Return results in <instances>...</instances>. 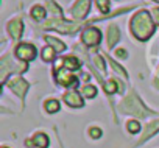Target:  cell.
Here are the masks:
<instances>
[{"instance_id":"6da1fadb","label":"cell","mask_w":159,"mask_h":148,"mask_svg":"<svg viewBox=\"0 0 159 148\" xmlns=\"http://www.w3.org/2000/svg\"><path fill=\"white\" fill-rule=\"evenodd\" d=\"M129 28L139 41H147L154 31V20L150 17V13L143 10L133 16Z\"/></svg>"},{"instance_id":"7a4b0ae2","label":"cell","mask_w":159,"mask_h":148,"mask_svg":"<svg viewBox=\"0 0 159 148\" xmlns=\"http://www.w3.org/2000/svg\"><path fill=\"white\" fill-rule=\"evenodd\" d=\"M119 109H120L123 114H125V112H126V114H133V115H136V117H139V119H143V117L148 115V114H154L153 111H150V109L140 101V98L137 97V94H136L134 91H129V94L126 95V98L122 100Z\"/></svg>"},{"instance_id":"3957f363","label":"cell","mask_w":159,"mask_h":148,"mask_svg":"<svg viewBox=\"0 0 159 148\" xmlns=\"http://www.w3.org/2000/svg\"><path fill=\"white\" fill-rule=\"evenodd\" d=\"M14 55H16L17 59L28 62V61H33V59L36 58L38 50H36L34 45H31V44H19V45L16 47V50H14Z\"/></svg>"},{"instance_id":"277c9868","label":"cell","mask_w":159,"mask_h":148,"mask_svg":"<svg viewBox=\"0 0 159 148\" xmlns=\"http://www.w3.org/2000/svg\"><path fill=\"white\" fill-rule=\"evenodd\" d=\"M81 41H83L88 47H95V45H98L100 41H102V33H100V30H97V28H94V27H89V28H86V30L83 31Z\"/></svg>"},{"instance_id":"5b68a950","label":"cell","mask_w":159,"mask_h":148,"mask_svg":"<svg viewBox=\"0 0 159 148\" xmlns=\"http://www.w3.org/2000/svg\"><path fill=\"white\" fill-rule=\"evenodd\" d=\"M55 78H56V81H58L61 86H66V87L73 86V84H76V81H78L67 69H56V70H55Z\"/></svg>"},{"instance_id":"8992f818","label":"cell","mask_w":159,"mask_h":148,"mask_svg":"<svg viewBox=\"0 0 159 148\" xmlns=\"http://www.w3.org/2000/svg\"><path fill=\"white\" fill-rule=\"evenodd\" d=\"M8 87L11 89V92H14L19 98H25V94H27V91H28V83L25 81V80H22V78H13L10 83H8Z\"/></svg>"},{"instance_id":"52a82bcc","label":"cell","mask_w":159,"mask_h":148,"mask_svg":"<svg viewBox=\"0 0 159 148\" xmlns=\"http://www.w3.org/2000/svg\"><path fill=\"white\" fill-rule=\"evenodd\" d=\"M89 7H91V0H76L70 10V13L75 19H83L89 13Z\"/></svg>"},{"instance_id":"ba28073f","label":"cell","mask_w":159,"mask_h":148,"mask_svg":"<svg viewBox=\"0 0 159 148\" xmlns=\"http://www.w3.org/2000/svg\"><path fill=\"white\" fill-rule=\"evenodd\" d=\"M7 30H8V33H10V36L13 39H19L22 36V33H24V22H22V19H19V17L11 19L8 22V25H7Z\"/></svg>"},{"instance_id":"9c48e42d","label":"cell","mask_w":159,"mask_h":148,"mask_svg":"<svg viewBox=\"0 0 159 148\" xmlns=\"http://www.w3.org/2000/svg\"><path fill=\"white\" fill-rule=\"evenodd\" d=\"M64 101H66L70 108H83V105H84L81 95H80L78 92H75V91L66 92V94H64Z\"/></svg>"},{"instance_id":"30bf717a","label":"cell","mask_w":159,"mask_h":148,"mask_svg":"<svg viewBox=\"0 0 159 148\" xmlns=\"http://www.w3.org/2000/svg\"><path fill=\"white\" fill-rule=\"evenodd\" d=\"M157 129H159V119H157V120H153V122H150V123L145 126V129H143V134H142V137H140V140H139V143H137V145H142L145 140H148L151 136H154Z\"/></svg>"},{"instance_id":"8fae6325","label":"cell","mask_w":159,"mask_h":148,"mask_svg":"<svg viewBox=\"0 0 159 148\" xmlns=\"http://www.w3.org/2000/svg\"><path fill=\"white\" fill-rule=\"evenodd\" d=\"M120 39V31H119V27L116 25V24H112V25H109L108 27V45L112 48L116 44H117V41Z\"/></svg>"},{"instance_id":"7c38bea8","label":"cell","mask_w":159,"mask_h":148,"mask_svg":"<svg viewBox=\"0 0 159 148\" xmlns=\"http://www.w3.org/2000/svg\"><path fill=\"white\" fill-rule=\"evenodd\" d=\"M45 41L50 44V47L55 50V52H64L66 50V44L64 42H61L59 39H56V38H52V36H45Z\"/></svg>"},{"instance_id":"4fadbf2b","label":"cell","mask_w":159,"mask_h":148,"mask_svg":"<svg viewBox=\"0 0 159 148\" xmlns=\"http://www.w3.org/2000/svg\"><path fill=\"white\" fill-rule=\"evenodd\" d=\"M30 14H31L33 19H36V20H42V19L45 17V8L41 7V5H33Z\"/></svg>"},{"instance_id":"5bb4252c","label":"cell","mask_w":159,"mask_h":148,"mask_svg":"<svg viewBox=\"0 0 159 148\" xmlns=\"http://www.w3.org/2000/svg\"><path fill=\"white\" fill-rule=\"evenodd\" d=\"M33 142H34L38 146L45 148V146L48 145V137H47V134H44V132H36V134L33 136Z\"/></svg>"},{"instance_id":"9a60e30c","label":"cell","mask_w":159,"mask_h":148,"mask_svg":"<svg viewBox=\"0 0 159 148\" xmlns=\"http://www.w3.org/2000/svg\"><path fill=\"white\" fill-rule=\"evenodd\" d=\"M62 65H64V69H67V70H76V69L80 67V62H78L76 58L67 56V58L62 61Z\"/></svg>"},{"instance_id":"2e32d148","label":"cell","mask_w":159,"mask_h":148,"mask_svg":"<svg viewBox=\"0 0 159 148\" xmlns=\"http://www.w3.org/2000/svg\"><path fill=\"white\" fill-rule=\"evenodd\" d=\"M44 108H45V111H47V112L55 114V112H58V111H59V101H58V100L50 98V100H47V101L44 103Z\"/></svg>"},{"instance_id":"e0dca14e","label":"cell","mask_w":159,"mask_h":148,"mask_svg":"<svg viewBox=\"0 0 159 148\" xmlns=\"http://www.w3.org/2000/svg\"><path fill=\"white\" fill-rule=\"evenodd\" d=\"M81 94H83L84 97H88V98H94V97L97 95V87L92 86V84H84V86L81 87Z\"/></svg>"},{"instance_id":"ac0fdd59","label":"cell","mask_w":159,"mask_h":148,"mask_svg":"<svg viewBox=\"0 0 159 148\" xmlns=\"http://www.w3.org/2000/svg\"><path fill=\"white\" fill-rule=\"evenodd\" d=\"M120 81H117V80H109L108 83H103V87H105V92L106 94H114L116 91H117V84H119Z\"/></svg>"},{"instance_id":"d6986e66","label":"cell","mask_w":159,"mask_h":148,"mask_svg":"<svg viewBox=\"0 0 159 148\" xmlns=\"http://www.w3.org/2000/svg\"><path fill=\"white\" fill-rule=\"evenodd\" d=\"M126 129H128L129 134H136V132L140 131V125H139L137 120H129V122L126 123Z\"/></svg>"},{"instance_id":"ffe728a7","label":"cell","mask_w":159,"mask_h":148,"mask_svg":"<svg viewBox=\"0 0 159 148\" xmlns=\"http://www.w3.org/2000/svg\"><path fill=\"white\" fill-rule=\"evenodd\" d=\"M53 55H55V50H53L50 45L42 48V59H44V61H52V59H53Z\"/></svg>"},{"instance_id":"44dd1931","label":"cell","mask_w":159,"mask_h":148,"mask_svg":"<svg viewBox=\"0 0 159 148\" xmlns=\"http://www.w3.org/2000/svg\"><path fill=\"white\" fill-rule=\"evenodd\" d=\"M95 2H97L98 10H100L103 14H106V13L109 11V0H95Z\"/></svg>"},{"instance_id":"7402d4cb","label":"cell","mask_w":159,"mask_h":148,"mask_svg":"<svg viewBox=\"0 0 159 148\" xmlns=\"http://www.w3.org/2000/svg\"><path fill=\"white\" fill-rule=\"evenodd\" d=\"M102 134H103L102 128H98V126H92V128H89V136H91L92 139H98V137H102Z\"/></svg>"},{"instance_id":"603a6c76","label":"cell","mask_w":159,"mask_h":148,"mask_svg":"<svg viewBox=\"0 0 159 148\" xmlns=\"http://www.w3.org/2000/svg\"><path fill=\"white\" fill-rule=\"evenodd\" d=\"M94 62H95V65H97V67H100L102 73H105V72H106V70H105V64H103V59H102L100 56H94Z\"/></svg>"},{"instance_id":"cb8c5ba5","label":"cell","mask_w":159,"mask_h":148,"mask_svg":"<svg viewBox=\"0 0 159 148\" xmlns=\"http://www.w3.org/2000/svg\"><path fill=\"white\" fill-rule=\"evenodd\" d=\"M116 56H117V58H120V59H126L128 52H126L125 48H117V50H116Z\"/></svg>"},{"instance_id":"d4e9b609","label":"cell","mask_w":159,"mask_h":148,"mask_svg":"<svg viewBox=\"0 0 159 148\" xmlns=\"http://www.w3.org/2000/svg\"><path fill=\"white\" fill-rule=\"evenodd\" d=\"M151 16H153V20L159 25V7H154L151 8Z\"/></svg>"},{"instance_id":"484cf974","label":"cell","mask_w":159,"mask_h":148,"mask_svg":"<svg viewBox=\"0 0 159 148\" xmlns=\"http://www.w3.org/2000/svg\"><path fill=\"white\" fill-rule=\"evenodd\" d=\"M2 148H8V146H2Z\"/></svg>"},{"instance_id":"4316f807","label":"cell","mask_w":159,"mask_h":148,"mask_svg":"<svg viewBox=\"0 0 159 148\" xmlns=\"http://www.w3.org/2000/svg\"><path fill=\"white\" fill-rule=\"evenodd\" d=\"M156 2H159V0H156Z\"/></svg>"}]
</instances>
